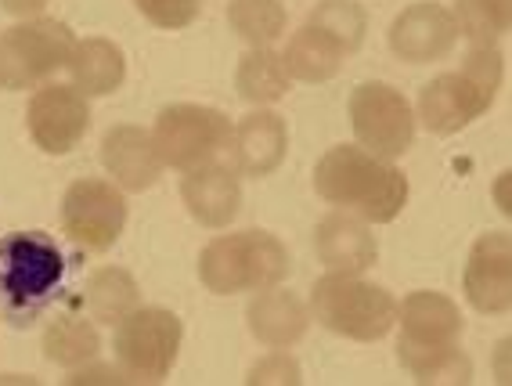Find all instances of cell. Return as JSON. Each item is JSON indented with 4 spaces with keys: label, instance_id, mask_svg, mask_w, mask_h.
I'll use <instances>...</instances> for the list:
<instances>
[{
    "label": "cell",
    "instance_id": "4fadbf2b",
    "mask_svg": "<svg viewBox=\"0 0 512 386\" xmlns=\"http://www.w3.org/2000/svg\"><path fill=\"white\" fill-rule=\"evenodd\" d=\"M455 44V19H451V11L444 4H433V0L404 8L394 19V26H390V47L408 65L440 62V58H448L455 51Z\"/></svg>",
    "mask_w": 512,
    "mask_h": 386
},
{
    "label": "cell",
    "instance_id": "cb8c5ba5",
    "mask_svg": "<svg viewBox=\"0 0 512 386\" xmlns=\"http://www.w3.org/2000/svg\"><path fill=\"white\" fill-rule=\"evenodd\" d=\"M44 358L58 368H76L83 361L98 358L101 336L98 322L94 318H83V314H58L55 322L44 329V340H40Z\"/></svg>",
    "mask_w": 512,
    "mask_h": 386
},
{
    "label": "cell",
    "instance_id": "277c9868",
    "mask_svg": "<svg viewBox=\"0 0 512 386\" xmlns=\"http://www.w3.org/2000/svg\"><path fill=\"white\" fill-rule=\"evenodd\" d=\"M311 318L343 340L375 343L397 322V300L390 289L365 275L325 271L311 289Z\"/></svg>",
    "mask_w": 512,
    "mask_h": 386
},
{
    "label": "cell",
    "instance_id": "603a6c76",
    "mask_svg": "<svg viewBox=\"0 0 512 386\" xmlns=\"http://www.w3.org/2000/svg\"><path fill=\"white\" fill-rule=\"evenodd\" d=\"M83 304H87V314H91L94 322L116 329L134 307H141L138 278L130 275L127 267H98V271L87 278Z\"/></svg>",
    "mask_w": 512,
    "mask_h": 386
},
{
    "label": "cell",
    "instance_id": "5b68a950",
    "mask_svg": "<svg viewBox=\"0 0 512 386\" xmlns=\"http://www.w3.org/2000/svg\"><path fill=\"white\" fill-rule=\"evenodd\" d=\"M65 278V253L40 231L0 239V304L11 314L44 307Z\"/></svg>",
    "mask_w": 512,
    "mask_h": 386
},
{
    "label": "cell",
    "instance_id": "ba28073f",
    "mask_svg": "<svg viewBox=\"0 0 512 386\" xmlns=\"http://www.w3.org/2000/svg\"><path fill=\"white\" fill-rule=\"evenodd\" d=\"M184 325L166 307H134L116 325V361L134 383H163L177 365Z\"/></svg>",
    "mask_w": 512,
    "mask_h": 386
},
{
    "label": "cell",
    "instance_id": "7a4b0ae2",
    "mask_svg": "<svg viewBox=\"0 0 512 386\" xmlns=\"http://www.w3.org/2000/svg\"><path fill=\"white\" fill-rule=\"evenodd\" d=\"M505 76V58L494 47H473L455 73L433 76L419 94V116L415 123L437 134L451 138L473 120H480L498 98Z\"/></svg>",
    "mask_w": 512,
    "mask_h": 386
},
{
    "label": "cell",
    "instance_id": "4316f807",
    "mask_svg": "<svg viewBox=\"0 0 512 386\" xmlns=\"http://www.w3.org/2000/svg\"><path fill=\"white\" fill-rule=\"evenodd\" d=\"M451 19L458 37H466L473 47H494L509 33L512 8L509 0H455Z\"/></svg>",
    "mask_w": 512,
    "mask_h": 386
},
{
    "label": "cell",
    "instance_id": "d6986e66",
    "mask_svg": "<svg viewBox=\"0 0 512 386\" xmlns=\"http://www.w3.org/2000/svg\"><path fill=\"white\" fill-rule=\"evenodd\" d=\"M397 343H408V347H444V343H458L462 336V311L451 296L430 293V289H419V293H408L404 304H397Z\"/></svg>",
    "mask_w": 512,
    "mask_h": 386
},
{
    "label": "cell",
    "instance_id": "8992f818",
    "mask_svg": "<svg viewBox=\"0 0 512 386\" xmlns=\"http://www.w3.org/2000/svg\"><path fill=\"white\" fill-rule=\"evenodd\" d=\"M152 141L163 166H174L181 174L206 163H231V120L210 105H166L156 116Z\"/></svg>",
    "mask_w": 512,
    "mask_h": 386
},
{
    "label": "cell",
    "instance_id": "2e32d148",
    "mask_svg": "<svg viewBox=\"0 0 512 386\" xmlns=\"http://www.w3.org/2000/svg\"><path fill=\"white\" fill-rule=\"evenodd\" d=\"M181 199L202 228H228L242 210V177L231 163L195 166L181 177Z\"/></svg>",
    "mask_w": 512,
    "mask_h": 386
},
{
    "label": "cell",
    "instance_id": "44dd1931",
    "mask_svg": "<svg viewBox=\"0 0 512 386\" xmlns=\"http://www.w3.org/2000/svg\"><path fill=\"white\" fill-rule=\"evenodd\" d=\"M282 62L293 80L325 83L343 69L347 51H343L329 33H321V29H314V26H300L293 37H289V44H285Z\"/></svg>",
    "mask_w": 512,
    "mask_h": 386
},
{
    "label": "cell",
    "instance_id": "f1b7e54d",
    "mask_svg": "<svg viewBox=\"0 0 512 386\" xmlns=\"http://www.w3.org/2000/svg\"><path fill=\"white\" fill-rule=\"evenodd\" d=\"M145 22L156 29H184L199 19L202 0H134Z\"/></svg>",
    "mask_w": 512,
    "mask_h": 386
},
{
    "label": "cell",
    "instance_id": "ffe728a7",
    "mask_svg": "<svg viewBox=\"0 0 512 386\" xmlns=\"http://www.w3.org/2000/svg\"><path fill=\"white\" fill-rule=\"evenodd\" d=\"M65 69L83 98H105L127 80V55H123V47L105 37H83L76 40Z\"/></svg>",
    "mask_w": 512,
    "mask_h": 386
},
{
    "label": "cell",
    "instance_id": "9a60e30c",
    "mask_svg": "<svg viewBox=\"0 0 512 386\" xmlns=\"http://www.w3.org/2000/svg\"><path fill=\"white\" fill-rule=\"evenodd\" d=\"M289 152V123L271 109H253L231 127V166L238 177H271Z\"/></svg>",
    "mask_w": 512,
    "mask_h": 386
},
{
    "label": "cell",
    "instance_id": "30bf717a",
    "mask_svg": "<svg viewBox=\"0 0 512 386\" xmlns=\"http://www.w3.org/2000/svg\"><path fill=\"white\" fill-rule=\"evenodd\" d=\"M127 192L101 177H80L62 199V231L87 253H105L127 228Z\"/></svg>",
    "mask_w": 512,
    "mask_h": 386
},
{
    "label": "cell",
    "instance_id": "9c48e42d",
    "mask_svg": "<svg viewBox=\"0 0 512 386\" xmlns=\"http://www.w3.org/2000/svg\"><path fill=\"white\" fill-rule=\"evenodd\" d=\"M350 127L361 148L379 159H401L415 145V112L397 87L368 80L350 94Z\"/></svg>",
    "mask_w": 512,
    "mask_h": 386
},
{
    "label": "cell",
    "instance_id": "4dcf8cb0",
    "mask_svg": "<svg viewBox=\"0 0 512 386\" xmlns=\"http://www.w3.org/2000/svg\"><path fill=\"white\" fill-rule=\"evenodd\" d=\"M69 386H98V383H134V379L123 372V365H98V361H83V365L69 368Z\"/></svg>",
    "mask_w": 512,
    "mask_h": 386
},
{
    "label": "cell",
    "instance_id": "5bb4252c",
    "mask_svg": "<svg viewBox=\"0 0 512 386\" xmlns=\"http://www.w3.org/2000/svg\"><path fill=\"white\" fill-rule=\"evenodd\" d=\"M101 163L109 170L112 184L123 192H148L163 177V159L152 141V130L138 123H116L101 138Z\"/></svg>",
    "mask_w": 512,
    "mask_h": 386
},
{
    "label": "cell",
    "instance_id": "7402d4cb",
    "mask_svg": "<svg viewBox=\"0 0 512 386\" xmlns=\"http://www.w3.org/2000/svg\"><path fill=\"white\" fill-rule=\"evenodd\" d=\"M289 83H293V76H289V69H285L282 55H278L275 47H249L246 55L238 58V98L256 105V109L282 102L285 94H289Z\"/></svg>",
    "mask_w": 512,
    "mask_h": 386
},
{
    "label": "cell",
    "instance_id": "7c38bea8",
    "mask_svg": "<svg viewBox=\"0 0 512 386\" xmlns=\"http://www.w3.org/2000/svg\"><path fill=\"white\" fill-rule=\"evenodd\" d=\"M466 300L480 314H505L512 304V242L505 231H487L473 242L462 278Z\"/></svg>",
    "mask_w": 512,
    "mask_h": 386
},
{
    "label": "cell",
    "instance_id": "f546056e",
    "mask_svg": "<svg viewBox=\"0 0 512 386\" xmlns=\"http://www.w3.org/2000/svg\"><path fill=\"white\" fill-rule=\"evenodd\" d=\"M300 379H303L300 361H296L293 354H285V350H275V354H264V358L249 368L246 383L249 386H296Z\"/></svg>",
    "mask_w": 512,
    "mask_h": 386
},
{
    "label": "cell",
    "instance_id": "1f68e13d",
    "mask_svg": "<svg viewBox=\"0 0 512 386\" xmlns=\"http://www.w3.org/2000/svg\"><path fill=\"white\" fill-rule=\"evenodd\" d=\"M47 4L51 0H0V8L15 15V19H37V15H44Z\"/></svg>",
    "mask_w": 512,
    "mask_h": 386
},
{
    "label": "cell",
    "instance_id": "d4e9b609",
    "mask_svg": "<svg viewBox=\"0 0 512 386\" xmlns=\"http://www.w3.org/2000/svg\"><path fill=\"white\" fill-rule=\"evenodd\" d=\"M228 26L249 47H271L275 40L285 37L289 11H285L282 0H231Z\"/></svg>",
    "mask_w": 512,
    "mask_h": 386
},
{
    "label": "cell",
    "instance_id": "e0dca14e",
    "mask_svg": "<svg viewBox=\"0 0 512 386\" xmlns=\"http://www.w3.org/2000/svg\"><path fill=\"white\" fill-rule=\"evenodd\" d=\"M314 253L325 264V271L365 275L368 267L379 260V242H375L368 221H361L357 213L332 210L314 228Z\"/></svg>",
    "mask_w": 512,
    "mask_h": 386
},
{
    "label": "cell",
    "instance_id": "ac0fdd59",
    "mask_svg": "<svg viewBox=\"0 0 512 386\" xmlns=\"http://www.w3.org/2000/svg\"><path fill=\"white\" fill-rule=\"evenodd\" d=\"M246 322L256 343H264L271 350H289L311 329V307L303 304L293 289L271 285V289L253 293L246 307Z\"/></svg>",
    "mask_w": 512,
    "mask_h": 386
},
{
    "label": "cell",
    "instance_id": "6da1fadb",
    "mask_svg": "<svg viewBox=\"0 0 512 386\" xmlns=\"http://www.w3.org/2000/svg\"><path fill=\"white\" fill-rule=\"evenodd\" d=\"M314 192L368 224H390L408 206V177L361 145H336L314 166Z\"/></svg>",
    "mask_w": 512,
    "mask_h": 386
},
{
    "label": "cell",
    "instance_id": "3957f363",
    "mask_svg": "<svg viewBox=\"0 0 512 386\" xmlns=\"http://www.w3.org/2000/svg\"><path fill=\"white\" fill-rule=\"evenodd\" d=\"M289 249L271 231H235L217 235L199 253V282L213 296L260 293L271 285H282L289 278Z\"/></svg>",
    "mask_w": 512,
    "mask_h": 386
},
{
    "label": "cell",
    "instance_id": "52a82bcc",
    "mask_svg": "<svg viewBox=\"0 0 512 386\" xmlns=\"http://www.w3.org/2000/svg\"><path fill=\"white\" fill-rule=\"evenodd\" d=\"M76 37L58 19H19L0 33V87L4 91H29L51 80L58 69L69 65Z\"/></svg>",
    "mask_w": 512,
    "mask_h": 386
},
{
    "label": "cell",
    "instance_id": "8fae6325",
    "mask_svg": "<svg viewBox=\"0 0 512 386\" xmlns=\"http://www.w3.org/2000/svg\"><path fill=\"white\" fill-rule=\"evenodd\" d=\"M91 98H83L73 83H40L26 109L29 138L47 156L73 152L91 130Z\"/></svg>",
    "mask_w": 512,
    "mask_h": 386
},
{
    "label": "cell",
    "instance_id": "83f0119b",
    "mask_svg": "<svg viewBox=\"0 0 512 386\" xmlns=\"http://www.w3.org/2000/svg\"><path fill=\"white\" fill-rule=\"evenodd\" d=\"M307 26L329 33L347 55H354L357 47L365 44L368 15L357 0H321L318 8H311V15H307Z\"/></svg>",
    "mask_w": 512,
    "mask_h": 386
},
{
    "label": "cell",
    "instance_id": "484cf974",
    "mask_svg": "<svg viewBox=\"0 0 512 386\" xmlns=\"http://www.w3.org/2000/svg\"><path fill=\"white\" fill-rule=\"evenodd\" d=\"M397 361L419 383H469L473 379V361L458 350V343H444V347H408V343H397Z\"/></svg>",
    "mask_w": 512,
    "mask_h": 386
}]
</instances>
